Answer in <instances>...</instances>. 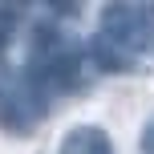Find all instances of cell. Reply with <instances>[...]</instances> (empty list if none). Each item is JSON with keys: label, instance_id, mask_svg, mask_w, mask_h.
<instances>
[{"label": "cell", "instance_id": "obj_1", "mask_svg": "<svg viewBox=\"0 0 154 154\" xmlns=\"http://www.w3.org/2000/svg\"><path fill=\"white\" fill-rule=\"evenodd\" d=\"M97 32L106 49L150 53L154 49V8H138L130 0H109L97 16Z\"/></svg>", "mask_w": 154, "mask_h": 154}, {"label": "cell", "instance_id": "obj_2", "mask_svg": "<svg viewBox=\"0 0 154 154\" xmlns=\"http://www.w3.org/2000/svg\"><path fill=\"white\" fill-rule=\"evenodd\" d=\"M57 154H114V142L101 126H69L57 142Z\"/></svg>", "mask_w": 154, "mask_h": 154}, {"label": "cell", "instance_id": "obj_3", "mask_svg": "<svg viewBox=\"0 0 154 154\" xmlns=\"http://www.w3.org/2000/svg\"><path fill=\"white\" fill-rule=\"evenodd\" d=\"M32 122H37V109L24 101V93L0 85V126H4L8 134H29Z\"/></svg>", "mask_w": 154, "mask_h": 154}, {"label": "cell", "instance_id": "obj_4", "mask_svg": "<svg viewBox=\"0 0 154 154\" xmlns=\"http://www.w3.org/2000/svg\"><path fill=\"white\" fill-rule=\"evenodd\" d=\"M138 146H142V154H154V118L146 126H142V138H138Z\"/></svg>", "mask_w": 154, "mask_h": 154}, {"label": "cell", "instance_id": "obj_5", "mask_svg": "<svg viewBox=\"0 0 154 154\" xmlns=\"http://www.w3.org/2000/svg\"><path fill=\"white\" fill-rule=\"evenodd\" d=\"M12 37V16L8 12H0V49H4V41Z\"/></svg>", "mask_w": 154, "mask_h": 154}]
</instances>
